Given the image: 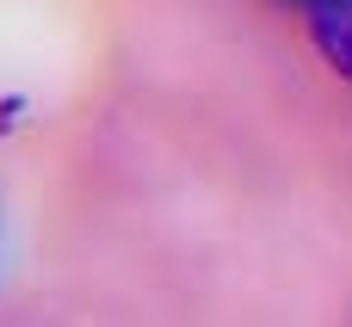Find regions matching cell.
Listing matches in <instances>:
<instances>
[{"mask_svg": "<svg viewBox=\"0 0 352 327\" xmlns=\"http://www.w3.org/2000/svg\"><path fill=\"white\" fill-rule=\"evenodd\" d=\"M309 37H316L322 62L340 80H352V0H316L309 6Z\"/></svg>", "mask_w": 352, "mask_h": 327, "instance_id": "1", "label": "cell"}, {"mask_svg": "<svg viewBox=\"0 0 352 327\" xmlns=\"http://www.w3.org/2000/svg\"><path fill=\"white\" fill-rule=\"evenodd\" d=\"M285 6H303V12H309V6H316V0H285Z\"/></svg>", "mask_w": 352, "mask_h": 327, "instance_id": "2", "label": "cell"}]
</instances>
